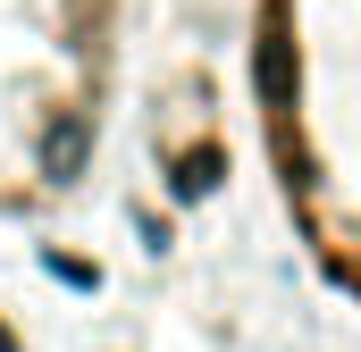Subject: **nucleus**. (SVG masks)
<instances>
[{
	"mask_svg": "<svg viewBox=\"0 0 361 352\" xmlns=\"http://www.w3.org/2000/svg\"><path fill=\"white\" fill-rule=\"evenodd\" d=\"M244 84L302 260L361 302V0H252Z\"/></svg>",
	"mask_w": 361,
	"mask_h": 352,
	"instance_id": "1",
	"label": "nucleus"
},
{
	"mask_svg": "<svg viewBox=\"0 0 361 352\" xmlns=\"http://www.w3.org/2000/svg\"><path fill=\"white\" fill-rule=\"evenodd\" d=\"M135 0H0V227L85 193L126 84Z\"/></svg>",
	"mask_w": 361,
	"mask_h": 352,
	"instance_id": "2",
	"label": "nucleus"
},
{
	"mask_svg": "<svg viewBox=\"0 0 361 352\" xmlns=\"http://www.w3.org/2000/svg\"><path fill=\"white\" fill-rule=\"evenodd\" d=\"M0 352H25V344H17V327H8V319H0Z\"/></svg>",
	"mask_w": 361,
	"mask_h": 352,
	"instance_id": "3",
	"label": "nucleus"
}]
</instances>
